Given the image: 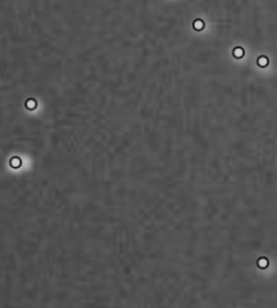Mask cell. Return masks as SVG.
Segmentation results:
<instances>
[{
    "mask_svg": "<svg viewBox=\"0 0 277 308\" xmlns=\"http://www.w3.org/2000/svg\"><path fill=\"white\" fill-rule=\"evenodd\" d=\"M193 27H194V30H196V31H201L203 28H204V21L200 20V18H198V20L194 21Z\"/></svg>",
    "mask_w": 277,
    "mask_h": 308,
    "instance_id": "cell-1",
    "label": "cell"
},
{
    "mask_svg": "<svg viewBox=\"0 0 277 308\" xmlns=\"http://www.w3.org/2000/svg\"><path fill=\"white\" fill-rule=\"evenodd\" d=\"M257 63L259 67H267L268 63H269V59L266 57V55H262V57H259L257 59Z\"/></svg>",
    "mask_w": 277,
    "mask_h": 308,
    "instance_id": "cell-2",
    "label": "cell"
},
{
    "mask_svg": "<svg viewBox=\"0 0 277 308\" xmlns=\"http://www.w3.org/2000/svg\"><path fill=\"white\" fill-rule=\"evenodd\" d=\"M257 264H258V267H259V268L264 270V268H267V267H268L269 262H268V260H267V258H264V257H263V258H259V260H258Z\"/></svg>",
    "mask_w": 277,
    "mask_h": 308,
    "instance_id": "cell-3",
    "label": "cell"
},
{
    "mask_svg": "<svg viewBox=\"0 0 277 308\" xmlns=\"http://www.w3.org/2000/svg\"><path fill=\"white\" fill-rule=\"evenodd\" d=\"M232 54H233V57H235V58H243V57H244V54H245V52H244V49H243V48L237 46V48L233 49Z\"/></svg>",
    "mask_w": 277,
    "mask_h": 308,
    "instance_id": "cell-4",
    "label": "cell"
},
{
    "mask_svg": "<svg viewBox=\"0 0 277 308\" xmlns=\"http://www.w3.org/2000/svg\"><path fill=\"white\" fill-rule=\"evenodd\" d=\"M36 100L35 99H28L27 102H26V107H27V109H30V110H32V109H35L36 108Z\"/></svg>",
    "mask_w": 277,
    "mask_h": 308,
    "instance_id": "cell-5",
    "label": "cell"
},
{
    "mask_svg": "<svg viewBox=\"0 0 277 308\" xmlns=\"http://www.w3.org/2000/svg\"><path fill=\"white\" fill-rule=\"evenodd\" d=\"M10 164L13 166V167H18V166H20V159H18V158L12 159V161H10Z\"/></svg>",
    "mask_w": 277,
    "mask_h": 308,
    "instance_id": "cell-6",
    "label": "cell"
}]
</instances>
